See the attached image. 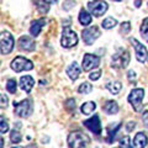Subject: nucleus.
<instances>
[{"instance_id":"nucleus-1","label":"nucleus","mask_w":148,"mask_h":148,"mask_svg":"<svg viewBox=\"0 0 148 148\" xmlns=\"http://www.w3.org/2000/svg\"><path fill=\"white\" fill-rule=\"evenodd\" d=\"M89 141H90L89 137L80 131L71 132L68 136V140H67L69 148H86Z\"/></svg>"},{"instance_id":"nucleus-2","label":"nucleus","mask_w":148,"mask_h":148,"mask_svg":"<svg viewBox=\"0 0 148 148\" xmlns=\"http://www.w3.org/2000/svg\"><path fill=\"white\" fill-rule=\"evenodd\" d=\"M128 63H130V53L128 51L123 48H119L112 56V59H111V66L115 69L126 68L128 66Z\"/></svg>"},{"instance_id":"nucleus-3","label":"nucleus","mask_w":148,"mask_h":148,"mask_svg":"<svg viewBox=\"0 0 148 148\" xmlns=\"http://www.w3.org/2000/svg\"><path fill=\"white\" fill-rule=\"evenodd\" d=\"M14 111L20 117H29L34 111V104L31 99H25L20 103H14Z\"/></svg>"},{"instance_id":"nucleus-4","label":"nucleus","mask_w":148,"mask_h":148,"mask_svg":"<svg viewBox=\"0 0 148 148\" xmlns=\"http://www.w3.org/2000/svg\"><path fill=\"white\" fill-rule=\"evenodd\" d=\"M14 46H15V40H14L10 32H0V51H1V54H9L14 49Z\"/></svg>"},{"instance_id":"nucleus-5","label":"nucleus","mask_w":148,"mask_h":148,"mask_svg":"<svg viewBox=\"0 0 148 148\" xmlns=\"http://www.w3.org/2000/svg\"><path fill=\"white\" fill-rule=\"evenodd\" d=\"M143 98H145V89H142V88H136V89H133L131 92H130V95H128L130 104L132 105L133 110L137 111V112L142 110Z\"/></svg>"},{"instance_id":"nucleus-6","label":"nucleus","mask_w":148,"mask_h":148,"mask_svg":"<svg viewBox=\"0 0 148 148\" xmlns=\"http://www.w3.org/2000/svg\"><path fill=\"white\" fill-rule=\"evenodd\" d=\"M78 43V35L75 31H73L71 27H64L62 32V38H61V45L64 48H72Z\"/></svg>"},{"instance_id":"nucleus-7","label":"nucleus","mask_w":148,"mask_h":148,"mask_svg":"<svg viewBox=\"0 0 148 148\" xmlns=\"http://www.w3.org/2000/svg\"><path fill=\"white\" fill-rule=\"evenodd\" d=\"M11 68H12V71H15L16 73H20L24 71H31V69L34 68V63H32L30 59L18 56L15 59H12Z\"/></svg>"},{"instance_id":"nucleus-8","label":"nucleus","mask_w":148,"mask_h":148,"mask_svg":"<svg viewBox=\"0 0 148 148\" xmlns=\"http://www.w3.org/2000/svg\"><path fill=\"white\" fill-rule=\"evenodd\" d=\"M101 32L99 30L98 26H91V27H88V29L83 30L82 32V37H83V41L86 46H91L92 43L95 42L96 40L100 37Z\"/></svg>"},{"instance_id":"nucleus-9","label":"nucleus","mask_w":148,"mask_h":148,"mask_svg":"<svg viewBox=\"0 0 148 148\" xmlns=\"http://www.w3.org/2000/svg\"><path fill=\"white\" fill-rule=\"evenodd\" d=\"M100 64V57L91 53H85L83 57V71L84 72H89L92 71L94 68H98Z\"/></svg>"},{"instance_id":"nucleus-10","label":"nucleus","mask_w":148,"mask_h":148,"mask_svg":"<svg viewBox=\"0 0 148 148\" xmlns=\"http://www.w3.org/2000/svg\"><path fill=\"white\" fill-rule=\"evenodd\" d=\"M130 42H131V45L135 47L137 61L141 62V63H145L147 61V58H148V51H147V48L142 43L138 42L136 38H132V37L130 38Z\"/></svg>"},{"instance_id":"nucleus-11","label":"nucleus","mask_w":148,"mask_h":148,"mask_svg":"<svg viewBox=\"0 0 148 148\" xmlns=\"http://www.w3.org/2000/svg\"><path fill=\"white\" fill-rule=\"evenodd\" d=\"M88 8L90 10V15H94L96 17H99L101 15H104L108 10V3L106 1H89L88 3Z\"/></svg>"},{"instance_id":"nucleus-12","label":"nucleus","mask_w":148,"mask_h":148,"mask_svg":"<svg viewBox=\"0 0 148 148\" xmlns=\"http://www.w3.org/2000/svg\"><path fill=\"white\" fill-rule=\"evenodd\" d=\"M83 125H84L86 128H89L91 132H94L95 135H100L101 133V123H100V119L98 115H94L92 117L85 120V121L83 122Z\"/></svg>"},{"instance_id":"nucleus-13","label":"nucleus","mask_w":148,"mask_h":148,"mask_svg":"<svg viewBox=\"0 0 148 148\" xmlns=\"http://www.w3.org/2000/svg\"><path fill=\"white\" fill-rule=\"evenodd\" d=\"M18 48L22 49V51H34L36 48V42L34 40L31 38L30 36H21L20 38H18Z\"/></svg>"},{"instance_id":"nucleus-14","label":"nucleus","mask_w":148,"mask_h":148,"mask_svg":"<svg viewBox=\"0 0 148 148\" xmlns=\"http://www.w3.org/2000/svg\"><path fill=\"white\" fill-rule=\"evenodd\" d=\"M46 18L45 17H42V18H38V20H35L34 22L31 24V27H30V34L34 36V37H37L40 35V32H41V30L45 27V25H46Z\"/></svg>"},{"instance_id":"nucleus-15","label":"nucleus","mask_w":148,"mask_h":148,"mask_svg":"<svg viewBox=\"0 0 148 148\" xmlns=\"http://www.w3.org/2000/svg\"><path fill=\"white\" fill-rule=\"evenodd\" d=\"M34 85H35V80H34V78H32L31 75L21 77V79H20V88L22 90H25L26 92H30L31 89L34 88Z\"/></svg>"},{"instance_id":"nucleus-16","label":"nucleus","mask_w":148,"mask_h":148,"mask_svg":"<svg viewBox=\"0 0 148 148\" xmlns=\"http://www.w3.org/2000/svg\"><path fill=\"white\" fill-rule=\"evenodd\" d=\"M67 74H68V77L71 78L72 80H77L78 78H79V75H80V67L78 66L77 62L72 63L71 66L67 68Z\"/></svg>"},{"instance_id":"nucleus-17","label":"nucleus","mask_w":148,"mask_h":148,"mask_svg":"<svg viewBox=\"0 0 148 148\" xmlns=\"http://www.w3.org/2000/svg\"><path fill=\"white\" fill-rule=\"evenodd\" d=\"M147 145V136L145 132H138L133 138V148H145Z\"/></svg>"},{"instance_id":"nucleus-18","label":"nucleus","mask_w":148,"mask_h":148,"mask_svg":"<svg viewBox=\"0 0 148 148\" xmlns=\"http://www.w3.org/2000/svg\"><path fill=\"white\" fill-rule=\"evenodd\" d=\"M103 110L109 115L117 114L119 112V104L114 100H109V101H106V104L103 106Z\"/></svg>"},{"instance_id":"nucleus-19","label":"nucleus","mask_w":148,"mask_h":148,"mask_svg":"<svg viewBox=\"0 0 148 148\" xmlns=\"http://www.w3.org/2000/svg\"><path fill=\"white\" fill-rule=\"evenodd\" d=\"M79 22L82 25H84V26H88V25H90L91 24V20H92V17L89 12H88L85 9H82L80 12H79Z\"/></svg>"},{"instance_id":"nucleus-20","label":"nucleus","mask_w":148,"mask_h":148,"mask_svg":"<svg viewBox=\"0 0 148 148\" xmlns=\"http://www.w3.org/2000/svg\"><path fill=\"white\" fill-rule=\"evenodd\" d=\"M121 128V123H116L115 126H110L108 128V137H106V142L108 143H111V142H114L115 140V136H116V133L117 131Z\"/></svg>"},{"instance_id":"nucleus-21","label":"nucleus","mask_w":148,"mask_h":148,"mask_svg":"<svg viewBox=\"0 0 148 148\" xmlns=\"http://www.w3.org/2000/svg\"><path fill=\"white\" fill-rule=\"evenodd\" d=\"M95 109H96V104L94 101H86V103L82 105L80 111H82V114H84V115H90L94 112Z\"/></svg>"},{"instance_id":"nucleus-22","label":"nucleus","mask_w":148,"mask_h":148,"mask_svg":"<svg viewBox=\"0 0 148 148\" xmlns=\"http://www.w3.org/2000/svg\"><path fill=\"white\" fill-rule=\"evenodd\" d=\"M105 86H106V89H108L111 92V94L117 95L119 92H120V90H121L122 84L120 82H111V83H108Z\"/></svg>"},{"instance_id":"nucleus-23","label":"nucleus","mask_w":148,"mask_h":148,"mask_svg":"<svg viewBox=\"0 0 148 148\" xmlns=\"http://www.w3.org/2000/svg\"><path fill=\"white\" fill-rule=\"evenodd\" d=\"M51 3H53V1H35V5L37 8V10H38L41 14H46L49 10L48 4H51Z\"/></svg>"},{"instance_id":"nucleus-24","label":"nucleus","mask_w":148,"mask_h":148,"mask_svg":"<svg viewBox=\"0 0 148 148\" xmlns=\"http://www.w3.org/2000/svg\"><path fill=\"white\" fill-rule=\"evenodd\" d=\"M116 25H117V20L116 18H114V17H106L105 20L103 21V24H101V26H103L105 30L114 29Z\"/></svg>"},{"instance_id":"nucleus-25","label":"nucleus","mask_w":148,"mask_h":148,"mask_svg":"<svg viewBox=\"0 0 148 148\" xmlns=\"http://www.w3.org/2000/svg\"><path fill=\"white\" fill-rule=\"evenodd\" d=\"M91 90H92V85L90 84V83H88V82L82 83L80 86L78 88V91H79L80 94H90Z\"/></svg>"},{"instance_id":"nucleus-26","label":"nucleus","mask_w":148,"mask_h":148,"mask_svg":"<svg viewBox=\"0 0 148 148\" xmlns=\"http://www.w3.org/2000/svg\"><path fill=\"white\" fill-rule=\"evenodd\" d=\"M141 35L148 42V17H146L145 20H143L142 25H141Z\"/></svg>"},{"instance_id":"nucleus-27","label":"nucleus","mask_w":148,"mask_h":148,"mask_svg":"<svg viewBox=\"0 0 148 148\" xmlns=\"http://www.w3.org/2000/svg\"><path fill=\"white\" fill-rule=\"evenodd\" d=\"M21 140H22L21 133L18 132L17 130L14 128L12 131H11V133H10V141H11L12 143H20V142H21Z\"/></svg>"},{"instance_id":"nucleus-28","label":"nucleus","mask_w":148,"mask_h":148,"mask_svg":"<svg viewBox=\"0 0 148 148\" xmlns=\"http://www.w3.org/2000/svg\"><path fill=\"white\" fill-rule=\"evenodd\" d=\"M6 89L11 94H15L16 92V89H17V83L15 79H9L8 83H6Z\"/></svg>"},{"instance_id":"nucleus-29","label":"nucleus","mask_w":148,"mask_h":148,"mask_svg":"<svg viewBox=\"0 0 148 148\" xmlns=\"http://www.w3.org/2000/svg\"><path fill=\"white\" fill-rule=\"evenodd\" d=\"M9 131V122L8 120L0 115V133H5Z\"/></svg>"},{"instance_id":"nucleus-30","label":"nucleus","mask_w":148,"mask_h":148,"mask_svg":"<svg viewBox=\"0 0 148 148\" xmlns=\"http://www.w3.org/2000/svg\"><path fill=\"white\" fill-rule=\"evenodd\" d=\"M64 108H66L69 112H74L75 111V100L74 99H68L67 101H66V104H64Z\"/></svg>"},{"instance_id":"nucleus-31","label":"nucleus","mask_w":148,"mask_h":148,"mask_svg":"<svg viewBox=\"0 0 148 148\" xmlns=\"http://www.w3.org/2000/svg\"><path fill=\"white\" fill-rule=\"evenodd\" d=\"M131 140H130V137L128 136H125L123 138H121L120 140V146H121V148H132L131 146Z\"/></svg>"},{"instance_id":"nucleus-32","label":"nucleus","mask_w":148,"mask_h":148,"mask_svg":"<svg viewBox=\"0 0 148 148\" xmlns=\"http://www.w3.org/2000/svg\"><path fill=\"white\" fill-rule=\"evenodd\" d=\"M130 30H131V22L130 21H126V22H122L121 24V29H120V32L123 35H126L130 32Z\"/></svg>"},{"instance_id":"nucleus-33","label":"nucleus","mask_w":148,"mask_h":148,"mask_svg":"<svg viewBox=\"0 0 148 148\" xmlns=\"http://www.w3.org/2000/svg\"><path fill=\"white\" fill-rule=\"evenodd\" d=\"M9 104V98L5 94H0V109H6Z\"/></svg>"},{"instance_id":"nucleus-34","label":"nucleus","mask_w":148,"mask_h":148,"mask_svg":"<svg viewBox=\"0 0 148 148\" xmlns=\"http://www.w3.org/2000/svg\"><path fill=\"white\" fill-rule=\"evenodd\" d=\"M101 77V71H96V72H91L90 73V75H89V78H90V80H98L99 78Z\"/></svg>"},{"instance_id":"nucleus-35","label":"nucleus","mask_w":148,"mask_h":148,"mask_svg":"<svg viewBox=\"0 0 148 148\" xmlns=\"http://www.w3.org/2000/svg\"><path fill=\"white\" fill-rule=\"evenodd\" d=\"M127 78H128V80L131 82V83H135L137 75H136V73L133 72V71H128V73H127Z\"/></svg>"},{"instance_id":"nucleus-36","label":"nucleus","mask_w":148,"mask_h":148,"mask_svg":"<svg viewBox=\"0 0 148 148\" xmlns=\"http://www.w3.org/2000/svg\"><path fill=\"white\" fill-rule=\"evenodd\" d=\"M135 127H136V122H133V121H130V122L126 125V128H127L128 132L133 131V130H135Z\"/></svg>"},{"instance_id":"nucleus-37","label":"nucleus","mask_w":148,"mask_h":148,"mask_svg":"<svg viewBox=\"0 0 148 148\" xmlns=\"http://www.w3.org/2000/svg\"><path fill=\"white\" fill-rule=\"evenodd\" d=\"M142 121H143V123H145V126L148 127V111H145V112H143V115H142Z\"/></svg>"},{"instance_id":"nucleus-38","label":"nucleus","mask_w":148,"mask_h":148,"mask_svg":"<svg viewBox=\"0 0 148 148\" xmlns=\"http://www.w3.org/2000/svg\"><path fill=\"white\" fill-rule=\"evenodd\" d=\"M4 147V140H3V137H0V148H3Z\"/></svg>"},{"instance_id":"nucleus-39","label":"nucleus","mask_w":148,"mask_h":148,"mask_svg":"<svg viewBox=\"0 0 148 148\" xmlns=\"http://www.w3.org/2000/svg\"><path fill=\"white\" fill-rule=\"evenodd\" d=\"M141 4H142L141 1H135V5H136V8H140V6H141Z\"/></svg>"},{"instance_id":"nucleus-40","label":"nucleus","mask_w":148,"mask_h":148,"mask_svg":"<svg viewBox=\"0 0 148 148\" xmlns=\"http://www.w3.org/2000/svg\"><path fill=\"white\" fill-rule=\"evenodd\" d=\"M12 148H21V147H12Z\"/></svg>"}]
</instances>
